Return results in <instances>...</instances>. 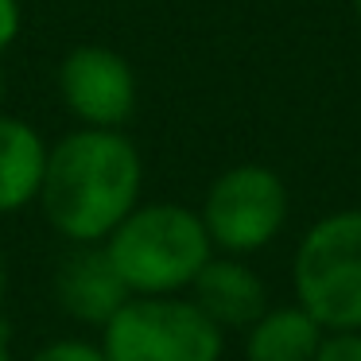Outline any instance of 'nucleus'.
<instances>
[{"mask_svg": "<svg viewBox=\"0 0 361 361\" xmlns=\"http://www.w3.org/2000/svg\"><path fill=\"white\" fill-rule=\"evenodd\" d=\"M144 159L121 128H78L47 152L39 206L71 245H102L140 206Z\"/></svg>", "mask_w": 361, "mask_h": 361, "instance_id": "nucleus-1", "label": "nucleus"}, {"mask_svg": "<svg viewBox=\"0 0 361 361\" xmlns=\"http://www.w3.org/2000/svg\"><path fill=\"white\" fill-rule=\"evenodd\" d=\"M102 245L133 295H175L214 257L202 214L179 202L136 206Z\"/></svg>", "mask_w": 361, "mask_h": 361, "instance_id": "nucleus-2", "label": "nucleus"}, {"mask_svg": "<svg viewBox=\"0 0 361 361\" xmlns=\"http://www.w3.org/2000/svg\"><path fill=\"white\" fill-rule=\"evenodd\" d=\"M299 307L322 330H361V210L314 221L295 252Z\"/></svg>", "mask_w": 361, "mask_h": 361, "instance_id": "nucleus-3", "label": "nucleus"}, {"mask_svg": "<svg viewBox=\"0 0 361 361\" xmlns=\"http://www.w3.org/2000/svg\"><path fill=\"white\" fill-rule=\"evenodd\" d=\"M221 345L218 322L179 295H133L102 326L109 361H218Z\"/></svg>", "mask_w": 361, "mask_h": 361, "instance_id": "nucleus-4", "label": "nucleus"}, {"mask_svg": "<svg viewBox=\"0 0 361 361\" xmlns=\"http://www.w3.org/2000/svg\"><path fill=\"white\" fill-rule=\"evenodd\" d=\"M288 221V187L264 164H237L210 183L202 202V226L218 249L257 252Z\"/></svg>", "mask_w": 361, "mask_h": 361, "instance_id": "nucleus-5", "label": "nucleus"}, {"mask_svg": "<svg viewBox=\"0 0 361 361\" xmlns=\"http://www.w3.org/2000/svg\"><path fill=\"white\" fill-rule=\"evenodd\" d=\"M59 94L82 128H121L136 113V74L125 55L82 43L59 63Z\"/></svg>", "mask_w": 361, "mask_h": 361, "instance_id": "nucleus-6", "label": "nucleus"}, {"mask_svg": "<svg viewBox=\"0 0 361 361\" xmlns=\"http://www.w3.org/2000/svg\"><path fill=\"white\" fill-rule=\"evenodd\" d=\"M51 295L66 319L82 322V326H105L133 299V291L113 268L105 245H74L59 260Z\"/></svg>", "mask_w": 361, "mask_h": 361, "instance_id": "nucleus-7", "label": "nucleus"}, {"mask_svg": "<svg viewBox=\"0 0 361 361\" xmlns=\"http://www.w3.org/2000/svg\"><path fill=\"white\" fill-rule=\"evenodd\" d=\"M190 299L210 322L221 330L233 326H252L268 311V295L260 276L237 257H210L206 268L190 283Z\"/></svg>", "mask_w": 361, "mask_h": 361, "instance_id": "nucleus-8", "label": "nucleus"}, {"mask_svg": "<svg viewBox=\"0 0 361 361\" xmlns=\"http://www.w3.org/2000/svg\"><path fill=\"white\" fill-rule=\"evenodd\" d=\"M47 144L27 121L0 117V214H16L39 202Z\"/></svg>", "mask_w": 361, "mask_h": 361, "instance_id": "nucleus-9", "label": "nucleus"}, {"mask_svg": "<svg viewBox=\"0 0 361 361\" xmlns=\"http://www.w3.org/2000/svg\"><path fill=\"white\" fill-rule=\"evenodd\" d=\"M322 345V326L303 307H276L249 326L245 361H314Z\"/></svg>", "mask_w": 361, "mask_h": 361, "instance_id": "nucleus-10", "label": "nucleus"}, {"mask_svg": "<svg viewBox=\"0 0 361 361\" xmlns=\"http://www.w3.org/2000/svg\"><path fill=\"white\" fill-rule=\"evenodd\" d=\"M27 361H109L102 350V342H82V338H59V342H47L43 350H35Z\"/></svg>", "mask_w": 361, "mask_h": 361, "instance_id": "nucleus-11", "label": "nucleus"}, {"mask_svg": "<svg viewBox=\"0 0 361 361\" xmlns=\"http://www.w3.org/2000/svg\"><path fill=\"white\" fill-rule=\"evenodd\" d=\"M314 361H361V334L357 330H334L330 338H322Z\"/></svg>", "mask_w": 361, "mask_h": 361, "instance_id": "nucleus-12", "label": "nucleus"}, {"mask_svg": "<svg viewBox=\"0 0 361 361\" xmlns=\"http://www.w3.org/2000/svg\"><path fill=\"white\" fill-rule=\"evenodd\" d=\"M20 0H0V51H8L20 35Z\"/></svg>", "mask_w": 361, "mask_h": 361, "instance_id": "nucleus-13", "label": "nucleus"}, {"mask_svg": "<svg viewBox=\"0 0 361 361\" xmlns=\"http://www.w3.org/2000/svg\"><path fill=\"white\" fill-rule=\"evenodd\" d=\"M4 299H8V257L0 252V319H4Z\"/></svg>", "mask_w": 361, "mask_h": 361, "instance_id": "nucleus-14", "label": "nucleus"}, {"mask_svg": "<svg viewBox=\"0 0 361 361\" xmlns=\"http://www.w3.org/2000/svg\"><path fill=\"white\" fill-rule=\"evenodd\" d=\"M0 361H16L12 357V342H8V326H4V319H0Z\"/></svg>", "mask_w": 361, "mask_h": 361, "instance_id": "nucleus-15", "label": "nucleus"}, {"mask_svg": "<svg viewBox=\"0 0 361 361\" xmlns=\"http://www.w3.org/2000/svg\"><path fill=\"white\" fill-rule=\"evenodd\" d=\"M350 4H353V16L361 20V0H350Z\"/></svg>", "mask_w": 361, "mask_h": 361, "instance_id": "nucleus-16", "label": "nucleus"}, {"mask_svg": "<svg viewBox=\"0 0 361 361\" xmlns=\"http://www.w3.org/2000/svg\"><path fill=\"white\" fill-rule=\"evenodd\" d=\"M0 97H4V71H0Z\"/></svg>", "mask_w": 361, "mask_h": 361, "instance_id": "nucleus-17", "label": "nucleus"}]
</instances>
